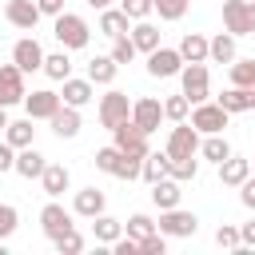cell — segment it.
I'll return each instance as SVG.
<instances>
[{"mask_svg": "<svg viewBox=\"0 0 255 255\" xmlns=\"http://www.w3.org/2000/svg\"><path fill=\"white\" fill-rule=\"evenodd\" d=\"M128 36H131V44H135V52H143V56L159 48V28H155L151 20H135Z\"/></svg>", "mask_w": 255, "mask_h": 255, "instance_id": "24", "label": "cell"}, {"mask_svg": "<svg viewBox=\"0 0 255 255\" xmlns=\"http://www.w3.org/2000/svg\"><path fill=\"white\" fill-rule=\"evenodd\" d=\"M52 131L60 135V139H76L80 135V128H84V120H80V108H72V104H60L56 112H52Z\"/></svg>", "mask_w": 255, "mask_h": 255, "instance_id": "16", "label": "cell"}, {"mask_svg": "<svg viewBox=\"0 0 255 255\" xmlns=\"http://www.w3.org/2000/svg\"><path fill=\"white\" fill-rule=\"evenodd\" d=\"M104 207H108V199H104L100 187H84V191H76V199H72V215H84V219H96Z\"/></svg>", "mask_w": 255, "mask_h": 255, "instance_id": "20", "label": "cell"}, {"mask_svg": "<svg viewBox=\"0 0 255 255\" xmlns=\"http://www.w3.org/2000/svg\"><path fill=\"white\" fill-rule=\"evenodd\" d=\"M167 159H183V155H199V131L187 124V120H179L175 128H171V135H167Z\"/></svg>", "mask_w": 255, "mask_h": 255, "instance_id": "7", "label": "cell"}, {"mask_svg": "<svg viewBox=\"0 0 255 255\" xmlns=\"http://www.w3.org/2000/svg\"><path fill=\"white\" fill-rule=\"evenodd\" d=\"M247 175H251V159H243V155H235V151L219 163V183H223V187H239Z\"/></svg>", "mask_w": 255, "mask_h": 255, "instance_id": "22", "label": "cell"}, {"mask_svg": "<svg viewBox=\"0 0 255 255\" xmlns=\"http://www.w3.org/2000/svg\"><path fill=\"white\" fill-rule=\"evenodd\" d=\"M120 12L128 20H147L151 16V0H120Z\"/></svg>", "mask_w": 255, "mask_h": 255, "instance_id": "45", "label": "cell"}, {"mask_svg": "<svg viewBox=\"0 0 255 255\" xmlns=\"http://www.w3.org/2000/svg\"><path fill=\"white\" fill-rule=\"evenodd\" d=\"M239 199H243V207L255 211V175H247V179L239 183Z\"/></svg>", "mask_w": 255, "mask_h": 255, "instance_id": "48", "label": "cell"}, {"mask_svg": "<svg viewBox=\"0 0 255 255\" xmlns=\"http://www.w3.org/2000/svg\"><path fill=\"white\" fill-rule=\"evenodd\" d=\"M223 28L239 36H255V4L251 0H223Z\"/></svg>", "mask_w": 255, "mask_h": 255, "instance_id": "2", "label": "cell"}, {"mask_svg": "<svg viewBox=\"0 0 255 255\" xmlns=\"http://www.w3.org/2000/svg\"><path fill=\"white\" fill-rule=\"evenodd\" d=\"M116 72H120V64L112 56H92L88 60V80L92 84H104L108 88V84H116Z\"/></svg>", "mask_w": 255, "mask_h": 255, "instance_id": "28", "label": "cell"}, {"mask_svg": "<svg viewBox=\"0 0 255 255\" xmlns=\"http://www.w3.org/2000/svg\"><path fill=\"white\" fill-rule=\"evenodd\" d=\"M52 20H56V24H52V36L60 40V48H68V52L88 48L92 28H88V20H84V16H76V12H60V16H52Z\"/></svg>", "mask_w": 255, "mask_h": 255, "instance_id": "1", "label": "cell"}, {"mask_svg": "<svg viewBox=\"0 0 255 255\" xmlns=\"http://www.w3.org/2000/svg\"><path fill=\"white\" fill-rule=\"evenodd\" d=\"M231 84L235 88H255V56L251 60H231Z\"/></svg>", "mask_w": 255, "mask_h": 255, "instance_id": "35", "label": "cell"}, {"mask_svg": "<svg viewBox=\"0 0 255 255\" xmlns=\"http://www.w3.org/2000/svg\"><path fill=\"white\" fill-rule=\"evenodd\" d=\"M239 247H243V251L255 247V219H247V223L239 227Z\"/></svg>", "mask_w": 255, "mask_h": 255, "instance_id": "49", "label": "cell"}, {"mask_svg": "<svg viewBox=\"0 0 255 255\" xmlns=\"http://www.w3.org/2000/svg\"><path fill=\"white\" fill-rule=\"evenodd\" d=\"M179 56H183V64H207V36L187 32L179 40Z\"/></svg>", "mask_w": 255, "mask_h": 255, "instance_id": "27", "label": "cell"}, {"mask_svg": "<svg viewBox=\"0 0 255 255\" xmlns=\"http://www.w3.org/2000/svg\"><path fill=\"white\" fill-rule=\"evenodd\" d=\"M215 104H219L223 112H231V116L251 112V108H255V88H235V84H231V88H227V92H223Z\"/></svg>", "mask_w": 255, "mask_h": 255, "instance_id": "21", "label": "cell"}, {"mask_svg": "<svg viewBox=\"0 0 255 255\" xmlns=\"http://www.w3.org/2000/svg\"><path fill=\"white\" fill-rule=\"evenodd\" d=\"M12 64L28 76V72H40L44 68V48H40V40L36 36H24V40H16L12 44Z\"/></svg>", "mask_w": 255, "mask_h": 255, "instance_id": "10", "label": "cell"}, {"mask_svg": "<svg viewBox=\"0 0 255 255\" xmlns=\"http://www.w3.org/2000/svg\"><path fill=\"white\" fill-rule=\"evenodd\" d=\"M167 175H171V179H179V183H187V179H195V175H199V159H195V155L171 159V163H167Z\"/></svg>", "mask_w": 255, "mask_h": 255, "instance_id": "34", "label": "cell"}, {"mask_svg": "<svg viewBox=\"0 0 255 255\" xmlns=\"http://www.w3.org/2000/svg\"><path fill=\"white\" fill-rule=\"evenodd\" d=\"M64 100H60V92H52V88H36L32 96H24V112L32 116V120H52V112L60 108Z\"/></svg>", "mask_w": 255, "mask_h": 255, "instance_id": "14", "label": "cell"}, {"mask_svg": "<svg viewBox=\"0 0 255 255\" xmlns=\"http://www.w3.org/2000/svg\"><path fill=\"white\" fill-rule=\"evenodd\" d=\"M124 120H131V100H128V92L108 88V92L100 96V124L112 131V128H120Z\"/></svg>", "mask_w": 255, "mask_h": 255, "instance_id": "4", "label": "cell"}, {"mask_svg": "<svg viewBox=\"0 0 255 255\" xmlns=\"http://www.w3.org/2000/svg\"><path fill=\"white\" fill-rule=\"evenodd\" d=\"M64 84V92H60V100L64 104H72V108H84V104H92L96 100V84L84 76V80H76V76H68V80H60Z\"/></svg>", "mask_w": 255, "mask_h": 255, "instance_id": "17", "label": "cell"}, {"mask_svg": "<svg viewBox=\"0 0 255 255\" xmlns=\"http://www.w3.org/2000/svg\"><path fill=\"white\" fill-rule=\"evenodd\" d=\"M227 120H231V112H223V108H219V104H211V100L191 104V128H195L199 135H215V131H223V128H227Z\"/></svg>", "mask_w": 255, "mask_h": 255, "instance_id": "6", "label": "cell"}, {"mask_svg": "<svg viewBox=\"0 0 255 255\" xmlns=\"http://www.w3.org/2000/svg\"><path fill=\"white\" fill-rule=\"evenodd\" d=\"M155 231H163L167 239H187V235L199 231V219H195L191 211H183V207H167V211H159Z\"/></svg>", "mask_w": 255, "mask_h": 255, "instance_id": "5", "label": "cell"}, {"mask_svg": "<svg viewBox=\"0 0 255 255\" xmlns=\"http://www.w3.org/2000/svg\"><path fill=\"white\" fill-rule=\"evenodd\" d=\"M36 8H40V16H60L64 0H36Z\"/></svg>", "mask_w": 255, "mask_h": 255, "instance_id": "51", "label": "cell"}, {"mask_svg": "<svg viewBox=\"0 0 255 255\" xmlns=\"http://www.w3.org/2000/svg\"><path fill=\"white\" fill-rule=\"evenodd\" d=\"M139 163H143L139 155H124V151H120V163H116V171H112V175L131 183V179H139Z\"/></svg>", "mask_w": 255, "mask_h": 255, "instance_id": "41", "label": "cell"}, {"mask_svg": "<svg viewBox=\"0 0 255 255\" xmlns=\"http://www.w3.org/2000/svg\"><path fill=\"white\" fill-rule=\"evenodd\" d=\"M48 80H68L72 76V60H68V48H60V52H52V56H44V68H40Z\"/></svg>", "mask_w": 255, "mask_h": 255, "instance_id": "32", "label": "cell"}, {"mask_svg": "<svg viewBox=\"0 0 255 255\" xmlns=\"http://www.w3.org/2000/svg\"><path fill=\"white\" fill-rule=\"evenodd\" d=\"M12 163H16V147L0 143V171H12Z\"/></svg>", "mask_w": 255, "mask_h": 255, "instance_id": "50", "label": "cell"}, {"mask_svg": "<svg viewBox=\"0 0 255 255\" xmlns=\"http://www.w3.org/2000/svg\"><path fill=\"white\" fill-rule=\"evenodd\" d=\"M124 231H128L131 239H143V235H151V231H155V219H151V215H143V211H135V215L124 223Z\"/></svg>", "mask_w": 255, "mask_h": 255, "instance_id": "39", "label": "cell"}, {"mask_svg": "<svg viewBox=\"0 0 255 255\" xmlns=\"http://www.w3.org/2000/svg\"><path fill=\"white\" fill-rule=\"evenodd\" d=\"M108 56H112L116 64H131V60H135L139 52H135L131 36H116V40H112V52H108Z\"/></svg>", "mask_w": 255, "mask_h": 255, "instance_id": "38", "label": "cell"}, {"mask_svg": "<svg viewBox=\"0 0 255 255\" xmlns=\"http://www.w3.org/2000/svg\"><path fill=\"white\" fill-rule=\"evenodd\" d=\"M187 112H191V104H187V96H183V92H179V96H167V100H163V120L179 124V120H187Z\"/></svg>", "mask_w": 255, "mask_h": 255, "instance_id": "37", "label": "cell"}, {"mask_svg": "<svg viewBox=\"0 0 255 255\" xmlns=\"http://www.w3.org/2000/svg\"><path fill=\"white\" fill-rule=\"evenodd\" d=\"M52 243H56V251H60V255H80V251H84V235H80L76 227H72V231H64V235H56Z\"/></svg>", "mask_w": 255, "mask_h": 255, "instance_id": "40", "label": "cell"}, {"mask_svg": "<svg viewBox=\"0 0 255 255\" xmlns=\"http://www.w3.org/2000/svg\"><path fill=\"white\" fill-rule=\"evenodd\" d=\"M112 251H116V255H139V239H131V235H120V239L112 243Z\"/></svg>", "mask_w": 255, "mask_h": 255, "instance_id": "47", "label": "cell"}, {"mask_svg": "<svg viewBox=\"0 0 255 255\" xmlns=\"http://www.w3.org/2000/svg\"><path fill=\"white\" fill-rule=\"evenodd\" d=\"M16 227H20V211L12 203H0V239H8Z\"/></svg>", "mask_w": 255, "mask_h": 255, "instance_id": "46", "label": "cell"}, {"mask_svg": "<svg viewBox=\"0 0 255 255\" xmlns=\"http://www.w3.org/2000/svg\"><path fill=\"white\" fill-rule=\"evenodd\" d=\"M68 183H72V171H68L64 163H48V167L40 171V187H44L48 199H60V195L68 191Z\"/></svg>", "mask_w": 255, "mask_h": 255, "instance_id": "18", "label": "cell"}, {"mask_svg": "<svg viewBox=\"0 0 255 255\" xmlns=\"http://www.w3.org/2000/svg\"><path fill=\"white\" fill-rule=\"evenodd\" d=\"M207 60L231 64V60H235V36H231V32H219L215 40H207Z\"/></svg>", "mask_w": 255, "mask_h": 255, "instance_id": "31", "label": "cell"}, {"mask_svg": "<svg viewBox=\"0 0 255 255\" xmlns=\"http://www.w3.org/2000/svg\"><path fill=\"white\" fill-rule=\"evenodd\" d=\"M191 0H151V12H159V20H183Z\"/></svg>", "mask_w": 255, "mask_h": 255, "instance_id": "36", "label": "cell"}, {"mask_svg": "<svg viewBox=\"0 0 255 255\" xmlns=\"http://www.w3.org/2000/svg\"><path fill=\"white\" fill-rule=\"evenodd\" d=\"M167 163H171V159H167V151H147V155H143V163H139V179L151 187L155 179H163V175H167Z\"/></svg>", "mask_w": 255, "mask_h": 255, "instance_id": "29", "label": "cell"}, {"mask_svg": "<svg viewBox=\"0 0 255 255\" xmlns=\"http://www.w3.org/2000/svg\"><path fill=\"white\" fill-rule=\"evenodd\" d=\"M4 112H8V108H0V131L8 128V116H4Z\"/></svg>", "mask_w": 255, "mask_h": 255, "instance_id": "53", "label": "cell"}, {"mask_svg": "<svg viewBox=\"0 0 255 255\" xmlns=\"http://www.w3.org/2000/svg\"><path fill=\"white\" fill-rule=\"evenodd\" d=\"M28 88H24V72L16 64H0V108H12V104H24Z\"/></svg>", "mask_w": 255, "mask_h": 255, "instance_id": "9", "label": "cell"}, {"mask_svg": "<svg viewBox=\"0 0 255 255\" xmlns=\"http://www.w3.org/2000/svg\"><path fill=\"white\" fill-rule=\"evenodd\" d=\"M92 235H96V243H100V247H112V243H116V239L124 235V223L100 211V215L92 219Z\"/></svg>", "mask_w": 255, "mask_h": 255, "instance_id": "25", "label": "cell"}, {"mask_svg": "<svg viewBox=\"0 0 255 255\" xmlns=\"http://www.w3.org/2000/svg\"><path fill=\"white\" fill-rule=\"evenodd\" d=\"M179 92L187 96V104H203V100L211 96L207 64H183V68H179Z\"/></svg>", "mask_w": 255, "mask_h": 255, "instance_id": "3", "label": "cell"}, {"mask_svg": "<svg viewBox=\"0 0 255 255\" xmlns=\"http://www.w3.org/2000/svg\"><path fill=\"white\" fill-rule=\"evenodd\" d=\"M92 163H96V171H108V175H112L116 163H120V147H116V143H112V147H100V151L92 155Z\"/></svg>", "mask_w": 255, "mask_h": 255, "instance_id": "42", "label": "cell"}, {"mask_svg": "<svg viewBox=\"0 0 255 255\" xmlns=\"http://www.w3.org/2000/svg\"><path fill=\"white\" fill-rule=\"evenodd\" d=\"M44 167H48V159H44V155H40L32 143L16 151V163H12V171H16L20 179H40V171H44Z\"/></svg>", "mask_w": 255, "mask_h": 255, "instance_id": "19", "label": "cell"}, {"mask_svg": "<svg viewBox=\"0 0 255 255\" xmlns=\"http://www.w3.org/2000/svg\"><path fill=\"white\" fill-rule=\"evenodd\" d=\"M4 20L12 28H20V32H32L40 24V8H36V0H8L4 4Z\"/></svg>", "mask_w": 255, "mask_h": 255, "instance_id": "13", "label": "cell"}, {"mask_svg": "<svg viewBox=\"0 0 255 255\" xmlns=\"http://www.w3.org/2000/svg\"><path fill=\"white\" fill-rule=\"evenodd\" d=\"M163 251H167V235L163 231H151V235L139 239V255H163Z\"/></svg>", "mask_w": 255, "mask_h": 255, "instance_id": "44", "label": "cell"}, {"mask_svg": "<svg viewBox=\"0 0 255 255\" xmlns=\"http://www.w3.org/2000/svg\"><path fill=\"white\" fill-rule=\"evenodd\" d=\"M88 4H92L96 12H104V8H112V0H88Z\"/></svg>", "mask_w": 255, "mask_h": 255, "instance_id": "52", "label": "cell"}, {"mask_svg": "<svg viewBox=\"0 0 255 255\" xmlns=\"http://www.w3.org/2000/svg\"><path fill=\"white\" fill-rule=\"evenodd\" d=\"M112 135H116L112 143H116L124 155H139V159H143V155L151 151V147H147V131H139L131 120H124L120 128H112Z\"/></svg>", "mask_w": 255, "mask_h": 255, "instance_id": "8", "label": "cell"}, {"mask_svg": "<svg viewBox=\"0 0 255 255\" xmlns=\"http://www.w3.org/2000/svg\"><path fill=\"white\" fill-rule=\"evenodd\" d=\"M215 243L227 247V251H239V227L235 223H219L215 227Z\"/></svg>", "mask_w": 255, "mask_h": 255, "instance_id": "43", "label": "cell"}, {"mask_svg": "<svg viewBox=\"0 0 255 255\" xmlns=\"http://www.w3.org/2000/svg\"><path fill=\"white\" fill-rule=\"evenodd\" d=\"M100 32H104L108 40H116V36H128V32H131V20H128L120 8H104V12H100Z\"/></svg>", "mask_w": 255, "mask_h": 255, "instance_id": "26", "label": "cell"}, {"mask_svg": "<svg viewBox=\"0 0 255 255\" xmlns=\"http://www.w3.org/2000/svg\"><path fill=\"white\" fill-rule=\"evenodd\" d=\"M32 139H36V128H32V116H28V120H16V124L8 120V128H4V143H12V147L20 151V147H28Z\"/></svg>", "mask_w": 255, "mask_h": 255, "instance_id": "30", "label": "cell"}, {"mask_svg": "<svg viewBox=\"0 0 255 255\" xmlns=\"http://www.w3.org/2000/svg\"><path fill=\"white\" fill-rule=\"evenodd\" d=\"M251 4H255V0H251Z\"/></svg>", "mask_w": 255, "mask_h": 255, "instance_id": "54", "label": "cell"}, {"mask_svg": "<svg viewBox=\"0 0 255 255\" xmlns=\"http://www.w3.org/2000/svg\"><path fill=\"white\" fill-rule=\"evenodd\" d=\"M179 68H183V56H179V48H155V52H147V76H155V80H167V76H179Z\"/></svg>", "mask_w": 255, "mask_h": 255, "instance_id": "11", "label": "cell"}, {"mask_svg": "<svg viewBox=\"0 0 255 255\" xmlns=\"http://www.w3.org/2000/svg\"><path fill=\"white\" fill-rule=\"evenodd\" d=\"M159 120H163V104L159 100H151V96H143V100H135L131 104V124L139 128V131H155L159 128Z\"/></svg>", "mask_w": 255, "mask_h": 255, "instance_id": "15", "label": "cell"}, {"mask_svg": "<svg viewBox=\"0 0 255 255\" xmlns=\"http://www.w3.org/2000/svg\"><path fill=\"white\" fill-rule=\"evenodd\" d=\"M179 179H171V175H163V179H155L151 183V203L159 207V211H167V207H179Z\"/></svg>", "mask_w": 255, "mask_h": 255, "instance_id": "23", "label": "cell"}, {"mask_svg": "<svg viewBox=\"0 0 255 255\" xmlns=\"http://www.w3.org/2000/svg\"><path fill=\"white\" fill-rule=\"evenodd\" d=\"M199 155H203V159H211V163H223V159L231 155V143H227V135H223V131L207 135V139L199 143Z\"/></svg>", "mask_w": 255, "mask_h": 255, "instance_id": "33", "label": "cell"}, {"mask_svg": "<svg viewBox=\"0 0 255 255\" xmlns=\"http://www.w3.org/2000/svg\"><path fill=\"white\" fill-rule=\"evenodd\" d=\"M40 227H44V235H48V239H56V235L72 231L76 223H72V211H68L64 203L48 199V203H44V211H40Z\"/></svg>", "mask_w": 255, "mask_h": 255, "instance_id": "12", "label": "cell"}]
</instances>
